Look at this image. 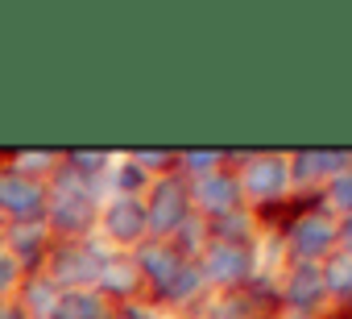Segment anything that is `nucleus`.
I'll return each mask as SVG.
<instances>
[{
    "mask_svg": "<svg viewBox=\"0 0 352 319\" xmlns=\"http://www.w3.org/2000/svg\"><path fill=\"white\" fill-rule=\"evenodd\" d=\"M46 179L21 175L9 162L0 166V216L9 224H30V220H46Z\"/></svg>",
    "mask_w": 352,
    "mask_h": 319,
    "instance_id": "f257e3e1",
    "label": "nucleus"
},
{
    "mask_svg": "<svg viewBox=\"0 0 352 319\" xmlns=\"http://www.w3.org/2000/svg\"><path fill=\"white\" fill-rule=\"evenodd\" d=\"M38 274H46L63 290H83V282H96L100 278V257L83 241H54Z\"/></svg>",
    "mask_w": 352,
    "mask_h": 319,
    "instance_id": "f03ea898",
    "label": "nucleus"
},
{
    "mask_svg": "<svg viewBox=\"0 0 352 319\" xmlns=\"http://www.w3.org/2000/svg\"><path fill=\"white\" fill-rule=\"evenodd\" d=\"M50 319H104V298L96 290H63Z\"/></svg>",
    "mask_w": 352,
    "mask_h": 319,
    "instance_id": "7ed1b4c3",
    "label": "nucleus"
},
{
    "mask_svg": "<svg viewBox=\"0 0 352 319\" xmlns=\"http://www.w3.org/2000/svg\"><path fill=\"white\" fill-rule=\"evenodd\" d=\"M137 228H141V208H133V199H120L108 208V232L116 241H133Z\"/></svg>",
    "mask_w": 352,
    "mask_h": 319,
    "instance_id": "20e7f679",
    "label": "nucleus"
},
{
    "mask_svg": "<svg viewBox=\"0 0 352 319\" xmlns=\"http://www.w3.org/2000/svg\"><path fill=\"white\" fill-rule=\"evenodd\" d=\"M21 282H25L21 265L13 261V253H5V249H0V302H9V298H17Z\"/></svg>",
    "mask_w": 352,
    "mask_h": 319,
    "instance_id": "39448f33",
    "label": "nucleus"
},
{
    "mask_svg": "<svg viewBox=\"0 0 352 319\" xmlns=\"http://www.w3.org/2000/svg\"><path fill=\"white\" fill-rule=\"evenodd\" d=\"M0 319H30V315L21 311V302H17V298H9V302H0Z\"/></svg>",
    "mask_w": 352,
    "mask_h": 319,
    "instance_id": "423d86ee",
    "label": "nucleus"
}]
</instances>
